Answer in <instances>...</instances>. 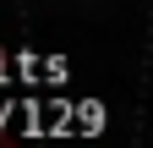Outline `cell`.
<instances>
[{
	"label": "cell",
	"instance_id": "cell-1",
	"mask_svg": "<svg viewBox=\"0 0 153 148\" xmlns=\"http://www.w3.org/2000/svg\"><path fill=\"white\" fill-rule=\"evenodd\" d=\"M0 148H22V143H16V137H0Z\"/></svg>",
	"mask_w": 153,
	"mask_h": 148
}]
</instances>
